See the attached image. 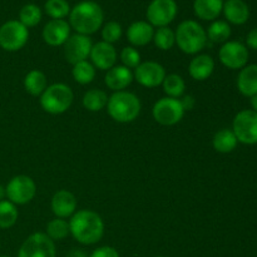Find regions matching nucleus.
<instances>
[{
	"instance_id": "1",
	"label": "nucleus",
	"mask_w": 257,
	"mask_h": 257,
	"mask_svg": "<svg viewBox=\"0 0 257 257\" xmlns=\"http://www.w3.org/2000/svg\"><path fill=\"white\" fill-rule=\"evenodd\" d=\"M70 235L82 245H94L104 235V222L92 210L75 211L69 220Z\"/></svg>"
},
{
	"instance_id": "2",
	"label": "nucleus",
	"mask_w": 257,
	"mask_h": 257,
	"mask_svg": "<svg viewBox=\"0 0 257 257\" xmlns=\"http://www.w3.org/2000/svg\"><path fill=\"white\" fill-rule=\"evenodd\" d=\"M104 20V14L98 3L84 0L70 9L69 25L78 34H94L100 29Z\"/></svg>"
},
{
	"instance_id": "3",
	"label": "nucleus",
	"mask_w": 257,
	"mask_h": 257,
	"mask_svg": "<svg viewBox=\"0 0 257 257\" xmlns=\"http://www.w3.org/2000/svg\"><path fill=\"white\" fill-rule=\"evenodd\" d=\"M141 109L142 104L140 98L135 93L120 90V92H114L108 98V114L118 123L133 122L138 118Z\"/></svg>"
},
{
	"instance_id": "4",
	"label": "nucleus",
	"mask_w": 257,
	"mask_h": 257,
	"mask_svg": "<svg viewBox=\"0 0 257 257\" xmlns=\"http://www.w3.org/2000/svg\"><path fill=\"white\" fill-rule=\"evenodd\" d=\"M176 44L185 54H197L207 44L206 30L196 20H185L175 32Z\"/></svg>"
},
{
	"instance_id": "5",
	"label": "nucleus",
	"mask_w": 257,
	"mask_h": 257,
	"mask_svg": "<svg viewBox=\"0 0 257 257\" xmlns=\"http://www.w3.org/2000/svg\"><path fill=\"white\" fill-rule=\"evenodd\" d=\"M74 94L69 85L64 83H54L48 85L40 95V107L49 114L57 115L67 112L72 105Z\"/></svg>"
},
{
	"instance_id": "6",
	"label": "nucleus",
	"mask_w": 257,
	"mask_h": 257,
	"mask_svg": "<svg viewBox=\"0 0 257 257\" xmlns=\"http://www.w3.org/2000/svg\"><path fill=\"white\" fill-rule=\"evenodd\" d=\"M185 112L186 110L181 103V99L170 97H163L158 99L152 108V115L156 122L166 127L175 125L181 122Z\"/></svg>"
},
{
	"instance_id": "7",
	"label": "nucleus",
	"mask_w": 257,
	"mask_h": 257,
	"mask_svg": "<svg viewBox=\"0 0 257 257\" xmlns=\"http://www.w3.org/2000/svg\"><path fill=\"white\" fill-rule=\"evenodd\" d=\"M29 30L19 20H8L0 27V47L7 52H18L25 47Z\"/></svg>"
},
{
	"instance_id": "8",
	"label": "nucleus",
	"mask_w": 257,
	"mask_h": 257,
	"mask_svg": "<svg viewBox=\"0 0 257 257\" xmlns=\"http://www.w3.org/2000/svg\"><path fill=\"white\" fill-rule=\"evenodd\" d=\"M8 201L17 205H27L37 195V185L29 176L19 175L13 177L8 182L7 187Z\"/></svg>"
},
{
	"instance_id": "9",
	"label": "nucleus",
	"mask_w": 257,
	"mask_h": 257,
	"mask_svg": "<svg viewBox=\"0 0 257 257\" xmlns=\"http://www.w3.org/2000/svg\"><path fill=\"white\" fill-rule=\"evenodd\" d=\"M232 132L238 142L243 145H257V113L252 109L238 112L233 119Z\"/></svg>"
},
{
	"instance_id": "10",
	"label": "nucleus",
	"mask_w": 257,
	"mask_h": 257,
	"mask_svg": "<svg viewBox=\"0 0 257 257\" xmlns=\"http://www.w3.org/2000/svg\"><path fill=\"white\" fill-rule=\"evenodd\" d=\"M18 257H55L54 241L47 233H32L20 246Z\"/></svg>"
},
{
	"instance_id": "11",
	"label": "nucleus",
	"mask_w": 257,
	"mask_h": 257,
	"mask_svg": "<svg viewBox=\"0 0 257 257\" xmlns=\"http://www.w3.org/2000/svg\"><path fill=\"white\" fill-rule=\"evenodd\" d=\"M177 9V3L175 0H152L146 15L152 27H168V24L175 20Z\"/></svg>"
},
{
	"instance_id": "12",
	"label": "nucleus",
	"mask_w": 257,
	"mask_h": 257,
	"mask_svg": "<svg viewBox=\"0 0 257 257\" xmlns=\"http://www.w3.org/2000/svg\"><path fill=\"white\" fill-rule=\"evenodd\" d=\"M220 62L228 69H242L248 60V50L240 42H226L218 50Z\"/></svg>"
},
{
	"instance_id": "13",
	"label": "nucleus",
	"mask_w": 257,
	"mask_h": 257,
	"mask_svg": "<svg viewBox=\"0 0 257 257\" xmlns=\"http://www.w3.org/2000/svg\"><path fill=\"white\" fill-rule=\"evenodd\" d=\"M93 43L88 35L73 34L64 43V57L72 65L87 60L92 50Z\"/></svg>"
},
{
	"instance_id": "14",
	"label": "nucleus",
	"mask_w": 257,
	"mask_h": 257,
	"mask_svg": "<svg viewBox=\"0 0 257 257\" xmlns=\"http://www.w3.org/2000/svg\"><path fill=\"white\" fill-rule=\"evenodd\" d=\"M166 69L162 64L153 60L143 62L138 65L133 73V78L142 87L156 88L163 83L166 78Z\"/></svg>"
},
{
	"instance_id": "15",
	"label": "nucleus",
	"mask_w": 257,
	"mask_h": 257,
	"mask_svg": "<svg viewBox=\"0 0 257 257\" xmlns=\"http://www.w3.org/2000/svg\"><path fill=\"white\" fill-rule=\"evenodd\" d=\"M92 64L99 70H109L117 62V50L113 44L105 42H98L93 44L89 54Z\"/></svg>"
},
{
	"instance_id": "16",
	"label": "nucleus",
	"mask_w": 257,
	"mask_h": 257,
	"mask_svg": "<svg viewBox=\"0 0 257 257\" xmlns=\"http://www.w3.org/2000/svg\"><path fill=\"white\" fill-rule=\"evenodd\" d=\"M70 37V25L64 19H52L43 29V39L50 47L64 45Z\"/></svg>"
},
{
	"instance_id": "17",
	"label": "nucleus",
	"mask_w": 257,
	"mask_h": 257,
	"mask_svg": "<svg viewBox=\"0 0 257 257\" xmlns=\"http://www.w3.org/2000/svg\"><path fill=\"white\" fill-rule=\"evenodd\" d=\"M53 213L58 218L72 217L77 211V198L70 191L59 190L53 195L50 201Z\"/></svg>"
},
{
	"instance_id": "18",
	"label": "nucleus",
	"mask_w": 257,
	"mask_h": 257,
	"mask_svg": "<svg viewBox=\"0 0 257 257\" xmlns=\"http://www.w3.org/2000/svg\"><path fill=\"white\" fill-rule=\"evenodd\" d=\"M133 79L135 78H133L132 70L128 69L124 65H114L105 73L104 83L113 92H120L131 85Z\"/></svg>"
},
{
	"instance_id": "19",
	"label": "nucleus",
	"mask_w": 257,
	"mask_h": 257,
	"mask_svg": "<svg viewBox=\"0 0 257 257\" xmlns=\"http://www.w3.org/2000/svg\"><path fill=\"white\" fill-rule=\"evenodd\" d=\"M155 29L148 22H135L128 27L127 39L133 47H145L153 40Z\"/></svg>"
},
{
	"instance_id": "20",
	"label": "nucleus",
	"mask_w": 257,
	"mask_h": 257,
	"mask_svg": "<svg viewBox=\"0 0 257 257\" xmlns=\"http://www.w3.org/2000/svg\"><path fill=\"white\" fill-rule=\"evenodd\" d=\"M215 70V60L208 54H198L193 58L188 65L191 78L198 82L208 79Z\"/></svg>"
},
{
	"instance_id": "21",
	"label": "nucleus",
	"mask_w": 257,
	"mask_h": 257,
	"mask_svg": "<svg viewBox=\"0 0 257 257\" xmlns=\"http://www.w3.org/2000/svg\"><path fill=\"white\" fill-rule=\"evenodd\" d=\"M222 12L227 22L235 25L245 24L250 18V9L243 0H226Z\"/></svg>"
},
{
	"instance_id": "22",
	"label": "nucleus",
	"mask_w": 257,
	"mask_h": 257,
	"mask_svg": "<svg viewBox=\"0 0 257 257\" xmlns=\"http://www.w3.org/2000/svg\"><path fill=\"white\" fill-rule=\"evenodd\" d=\"M237 89L245 97L257 94V64L246 65L237 77Z\"/></svg>"
},
{
	"instance_id": "23",
	"label": "nucleus",
	"mask_w": 257,
	"mask_h": 257,
	"mask_svg": "<svg viewBox=\"0 0 257 257\" xmlns=\"http://www.w3.org/2000/svg\"><path fill=\"white\" fill-rule=\"evenodd\" d=\"M223 0H195L193 2V12L200 19L211 22L217 19L222 13Z\"/></svg>"
},
{
	"instance_id": "24",
	"label": "nucleus",
	"mask_w": 257,
	"mask_h": 257,
	"mask_svg": "<svg viewBox=\"0 0 257 257\" xmlns=\"http://www.w3.org/2000/svg\"><path fill=\"white\" fill-rule=\"evenodd\" d=\"M48 83L47 77L43 72L38 69H33L25 75L24 78V88L30 95L33 97H40L42 93L47 89Z\"/></svg>"
},
{
	"instance_id": "25",
	"label": "nucleus",
	"mask_w": 257,
	"mask_h": 257,
	"mask_svg": "<svg viewBox=\"0 0 257 257\" xmlns=\"http://www.w3.org/2000/svg\"><path fill=\"white\" fill-rule=\"evenodd\" d=\"M237 138H236L235 133L232 132V130H227V128H223V130L216 132V135L213 136L212 140V146L218 153H230L237 147Z\"/></svg>"
},
{
	"instance_id": "26",
	"label": "nucleus",
	"mask_w": 257,
	"mask_h": 257,
	"mask_svg": "<svg viewBox=\"0 0 257 257\" xmlns=\"http://www.w3.org/2000/svg\"><path fill=\"white\" fill-rule=\"evenodd\" d=\"M82 103L83 107L89 112H99L107 107L108 95L105 94L104 90L90 89L83 95Z\"/></svg>"
},
{
	"instance_id": "27",
	"label": "nucleus",
	"mask_w": 257,
	"mask_h": 257,
	"mask_svg": "<svg viewBox=\"0 0 257 257\" xmlns=\"http://www.w3.org/2000/svg\"><path fill=\"white\" fill-rule=\"evenodd\" d=\"M72 75L73 79L77 83H79V84H89L95 78V68L88 60H83V62H79L73 65Z\"/></svg>"
},
{
	"instance_id": "28",
	"label": "nucleus",
	"mask_w": 257,
	"mask_h": 257,
	"mask_svg": "<svg viewBox=\"0 0 257 257\" xmlns=\"http://www.w3.org/2000/svg\"><path fill=\"white\" fill-rule=\"evenodd\" d=\"M163 92L170 98H177L180 99L186 90V83L183 78L178 74H168L166 75L165 80L162 83Z\"/></svg>"
},
{
	"instance_id": "29",
	"label": "nucleus",
	"mask_w": 257,
	"mask_h": 257,
	"mask_svg": "<svg viewBox=\"0 0 257 257\" xmlns=\"http://www.w3.org/2000/svg\"><path fill=\"white\" fill-rule=\"evenodd\" d=\"M19 212L14 203L8 200L0 201V228L7 230L17 223Z\"/></svg>"
},
{
	"instance_id": "30",
	"label": "nucleus",
	"mask_w": 257,
	"mask_h": 257,
	"mask_svg": "<svg viewBox=\"0 0 257 257\" xmlns=\"http://www.w3.org/2000/svg\"><path fill=\"white\" fill-rule=\"evenodd\" d=\"M207 39H210L213 43H223L228 42V38L231 37V27L228 23L223 22V20H215L212 24L208 27L207 32Z\"/></svg>"
},
{
	"instance_id": "31",
	"label": "nucleus",
	"mask_w": 257,
	"mask_h": 257,
	"mask_svg": "<svg viewBox=\"0 0 257 257\" xmlns=\"http://www.w3.org/2000/svg\"><path fill=\"white\" fill-rule=\"evenodd\" d=\"M42 9L35 4H27L20 9L19 13V22L24 27L33 28L38 25L42 20Z\"/></svg>"
},
{
	"instance_id": "32",
	"label": "nucleus",
	"mask_w": 257,
	"mask_h": 257,
	"mask_svg": "<svg viewBox=\"0 0 257 257\" xmlns=\"http://www.w3.org/2000/svg\"><path fill=\"white\" fill-rule=\"evenodd\" d=\"M70 233L69 222L64 218L55 217L54 220L49 221L47 225V236L53 241L64 240Z\"/></svg>"
},
{
	"instance_id": "33",
	"label": "nucleus",
	"mask_w": 257,
	"mask_h": 257,
	"mask_svg": "<svg viewBox=\"0 0 257 257\" xmlns=\"http://www.w3.org/2000/svg\"><path fill=\"white\" fill-rule=\"evenodd\" d=\"M152 42L155 43L156 47L161 50L172 49L173 45L176 44L175 32H173L172 29H170L168 27L158 28L157 30H155Z\"/></svg>"
},
{
	"instance_id": "34",
	"label": "nucleus",
	"mask_w": 257,
	"mask_h": 257,
	"mask_svg": "<svg viewBox=\"0 0 257 257\" xmlns=\"http://www.w3.org/2000/svg\"><path fill=\"white\" fill-rule=\"evenodd\" d=\"M44 9L52 19H64L70 14V7L67 0H47Z\"/></svg>"
},
{
	"instance_id": "35",
	"label": "nucleus",
	"mask_w": 257,
	"mask_h": 257,
	"mask_svg": "<svg viewBox=\"0 0 257 257\" xmlns=\"http://www.w3.org/2000/svg\"><path fill=\"white\" fill-rule=\"evenodd\" d=\"M122 25L117 22H108L107 24H104V27L102 29L103 42L109 43V44L117 43L122 38Z\"/></svg>"
},
{
	"instance_id": "36",
	"label": "nucleus",
	"mask_w": 257,
	"mask_h": 257,
	"mask_svg": "<svg viewBox=\"0 0 257 257\" xmlns=\"http://www.w3.org/2000/svg\"><path fill=\"white\" fill-rule=\"evenodd\" d=\"M123 65L128 69H136L141 64V54L135 47H125L123 48L119 55Z\"/></svg>"
},
{
	"instance_id": "37",
	"label": "nucleus",
	"mask_w": 257,
	"mask_h": 257,
	"mask_svg": "<svg viewBox=\"0 0 257 257\" xmlns=\"http://www.w3.org/2000/svg\"><path fill=\"white\" fill-rule=\"evenodd\" d=\"M89 257H119V253L112 246H102L93 251Z\"/></svg>"
},
{
	"instance_id": "38",
	"label": "nucleus",
	"mask_w": 257,
	"mask_h": 257,
	"mask_svg": "<svg viewBox=\"0 0 257 257\" xmlns=\"http://www.w3.org/2000/svg\"><path fill=\"white\" fill-rule=\"evenodd\" d=\"M246 43H247V45L251 49L257 50V28L248 33L247 38H246Z\"/></svg>"
},
{
	"instance_id": "39",
	"label": "nucleus",
	"mask_w": 257,
	"mask_h": 257,
	"mask_svg": "<svg viewBox=\"0 0 257 257\" xmlns=\"http://www.w3.org/2000/svg\"><path fill=\"white\" fill-rule=\"evenodd\" d=\"M181 103H182L185 110H191V109H193V107H195L196 100L192 95H185V97L181 99Z\"/></svg>"
},
{
	"instance_id": "40",
	"label": "nucleus",
	"mask_w": 257,
	"mask_h": 257,
	"mask_svg": "<svg viewBox=\"0 0 257 257\" xmlns=\"http://www.w3.org/2000/svg\"><path fill=\"white\" fill-rule=\"evenodd\" d=\"M67 257H89V256H88L83 250H79V248H73V250H70L69 252H68Z\"/></svg>"
},
{
	"instance_id": "41",
	"label": "nucleus",
	"mask_w": 257,
	"mask_h": 257,
	"mask_svg": "<svg viewBox=\"0 0 257 257\" xmlns=\"http://www.w3.org/2000/svg\"><path fill=\"white\" fill-rule=\"evenodd\" d=\"M251 105H252V110L257 113V94L251 97Z\"/></svg>"
},
{
	"instance_id": "42",
	"label": "nucleus",
	"mask_w": 257,
	"mask_h": 257,
	"mask_svg": "<svg viewBox=\"0 0 257 257\" xmlns=\"http://www.w3.org/2000/svg\"><path fill=\"white\" fill-rule=\"evenodd\" d=\"M4 197H7V191H5L4 186L0 185V201L4 200Z\"/></svg>"
},
{
	"instance_id": "43",
	"label": "nucleus",
	"mask_w": 257,
	"mask_h": 257,
	"mask_svg": "<svg viewBox=\"0 0 257 257\" xmlns=\"http://www.w3.org/2000/svg\"><path fill=\"white\" fill-rule=\"evenodd\" d=\"M156 257H166V256H156Z\"/></svg>"
},
{
	"instance_id": "44",
	"label": "nucleus",
	"mask_w": 257,
	"mask_h": 257,
	"mask_svg": "<svg viewBox=\"0 0 257 257\" xmlns=\"http://www.w3.org/2000/svg\"><path fill=\"white\" fill-rule=\"evenodd\" d=\"M0 257H9V256H0Z\"/></svg>"
}]
</instances>
